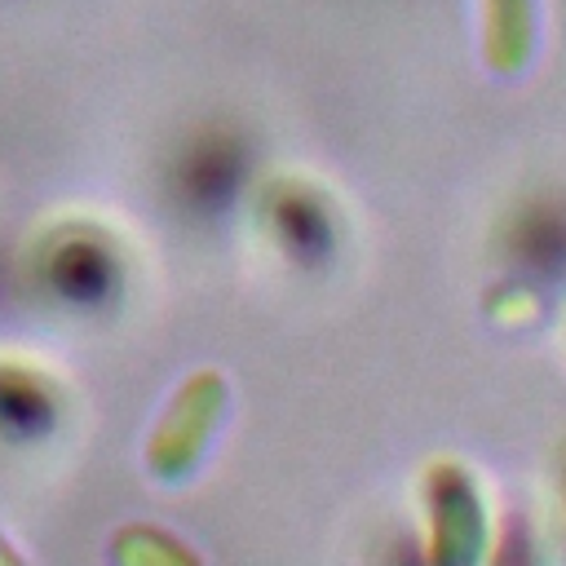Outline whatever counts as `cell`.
<instances>
[{
  "label": "cell",
  "mask_w": 566,
  "mask_h": 566,
  "mask_svg": "<svg viewBox=\"0 0 566 566\" xmlns=\"http://www.w3.org/2000/svg\"><path fill=\"white\" fill-rule=\"evenodd\" d=\"M429 517H433V557L438 562H473L486 535L482 495L478 482L460 464H433L429 469Z\"/></svg>",
  "instance_id": "cell-1"
},
{
  "label": "cell",
  "mask_w": 566,
  "mask_h": 566,
  "mask_svg": "<svg viewBox=\"0 0 566 566\" xmlns=\"http://www.w3.org/2000/svg\"><path fill=\"white\" fill-rule=\"evenodd\" d=\"M482 4H486V62L500 75L526 71L539 31L535 0H482Z\"/></svg>",
  "instance_id": "cell-2"
}]
</instances>
